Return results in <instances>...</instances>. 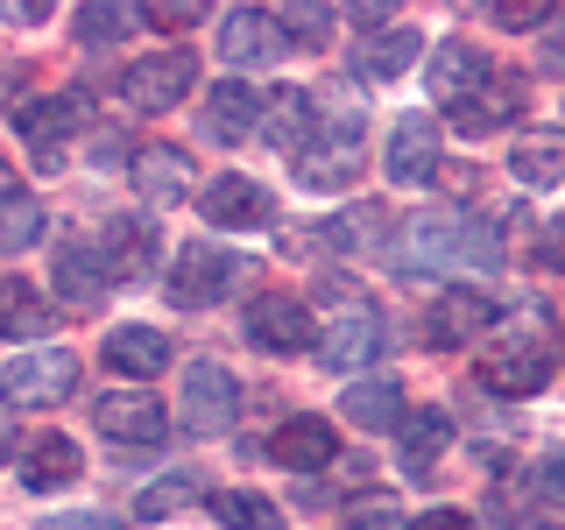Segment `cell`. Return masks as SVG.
<instances>
[{"mask_svg":"<svg viewBox=\"0 0 565 530\" xmlns=\"http://www.w3.org/2000/svg\"><path fill=\"white\" fill-rule=\"evenodd\" d=\"M191 85H199L191 50H156V57H135L128 71H120V99H128L135 114H163V106L191 99Z\"/></svg>","mask_w":565,"mask_h":530,"instance_id":"52a82bcc","label":"cell"},{"mask_svg":"<svg viewBox=\"0 0 565 530\" xmlns=\"http://www.w3.org/2000/svg\"><path fill=\"white\" fill-rule=\"evenodd\" d=\"M234 417H241V375L226 361H191L184 396H177V424L199 438H220Z\"/></svg>","mask_w":565,"mask_h":530,"instance_id":"277c9868","label":"cell"},{"mask_svg":"<svg viewBox=\"0 0 565 530\" xmlns=\"http://www.w3.org/2000/svg\"><path fill=\"white\" fill-rule=\"evenodd\" d=\"M128 163H135V184H141V199H149V205H177L191 191V156L184 149H163V141H156V149L128 156Z\"/></svg>","mask_w":565,"mask_h":530,"instance_id":"44dd1931","label":"cell"},{"mask_svg":"<svg viewBox=\"0 0 565 530\" xmlns=\"http://www.w3.org/2000/svg\"><path fill=\"white\" fill-rule=\"evenodd\" d=\"M0 332H22V340H35V332H50V311L35 305V297H29L14 276H0Z\"/></svg>","mask_w":565,"mask_h":530,"instance_id":"1f68e13d","label":"cell"},{"mask_svg":"<svg viewBox=\"0 0 565 530\" xmlns=\"http://www.w3.org/2000/svg\"><path fill=\"white\" fill-rule=\"evenodd\" d=\"M481 326H494V297L488 290H446L431 311V340L438 347H467Z\"/></svg>","mask_w":565,"mask_h":530,"instance_id":"7402d4cb","label":"cell"},{"mask_svg":"<svg viewBox=\"0 0 565 530\" xmlns=\"http://www.w3.org/2000/svg\"><path fill=\"white\" fill-rule=\"evenodd\" d=\"M78 474H85V453L71 446V438H35L29 459H22V481H29L35 495H50V488L78 481Z\"/></svg>","mask_w":565,"mask_h":530,"instance_id":"484cf974","label":"cell"},{"mask_svg":"<svg viewBox=\"0 0 565 530\" xmlns=\"http://www.w3.org/2000/svg\"><path fill=\"white\" fill-rule=\"evenodd\" d=\"M262 99H269V93H247L241 78H220V85H212V106H205V135H212V141L255 135V128H262Z\"/></svg>","mask_w":565,"mask_h":530,"instance_id":"ffe728a7","label":"cell"},{"mask_svg":"<svg viewBox=\"0 0 565 530\" xmlns=\"http://www.w3.org/2000/svg\"><path fill=\"white\" fill-rule=\"evenodd\" d=\"M43 530H120V517H99V509H71V517H50Z\"/></svg>","mask_w":565,"mask_h":530,"instance_id":"f35d334b","label":"cell"},{"mask_svg":"<svg viewBox=\"0 0 565 530\" xmlns=\"http://www.w3.org/2000/svg\"><path fill=\"white\" fill-rule=\"evenodd\" d=\"M509 170L523 184H565V135H523L509 149Z\"/></svg>","mask_w":565,"mask_h":530,"instance_id":"4316f807","label":"cell"},{"mask_svg":"<svg viewBox=\"0 0 565 530\" xmlns=\"http://www.w3.org/2000/svg\"><path fill=\"white\" fill-rule=\"evenodd\" d=\"M516 106H523V85H516V78H488L481 93H473L467 106H452L446 120H452L459 135H488V128H502V120L516 114Z\"/></svg>","mask_w":565,"mask_h":530,"instance_id":"d4e9b609","label":"cell"},{"mask_svg":"<svg viewBox=\"0 0 565 530\" xmlns=\"http://www.w3.org/2000/svg\"><path fill=\"white\" fill-rule=\"evenodd\" d=\"M128 29H135V8H114V0H93V8H78V43H85V50L120 43Z\"/></svg>","mask_w":565,"mask_h":530,"instance_id":"d6a6232c","label":"cell"},{"mask_svg":"<svg viewBox=\"0 0 565 530\" xmlns=\"http://www.w3.org/2000/svg\"><path fill=\"white\" fill-rule=\"evenodd\" d=\"M247 340L262 353H305V347H318V326H311V311L297 305V297L269 290V297L247 305Z\"/></svg>","mask_w":565,"mask_h":530,"instance_id":"9c48e42d","label":"cell"},{"mask_svg":"<svg viewBox=\"0 0 565 530\" xmlns=\"http://www.w3.org/2000/svg\"><path fill=\"white\" fill-rule=\"evenodd\" d=\"M382 170H388V184H431L438 177V120L431 114H396Z\"/></svg>","mask_w":565,"mask_h":530,"instance_id":"30bf717a","label":"cell"},{"mask_svg":"<svg viewBox=\"0 0 565 530\" xmlns=\"http://www.w3.org/2000/svg\"><path fill=\"white\" fill-rule=\"evenodd\" d=\"M99 255H106V276H114V283H135V276H141V262H149V226H141V220L114 226Z\"/></svg>","mask_w":565,"mask_h":530,"instance_id":"f546056e","label":"cell"},{"mask_svg":"<svg viewBox=\"0 0 565 530\" xmlns=\"http://www.w3.org/2000/svg\"><path fill=\"white\" fill-rule=\"evenodd\" d=\"M71 389H78V353L71 347H35L0 368V403L8 411H57Z\"/></svg>","mask_w":565,"mask_h":530,"instance_id":"3957f363","label":"cell"},{"mask_svg":"<svg viewBox=\"0 0 565 530\" xmlns=\"http://www.w3.org/2000/svg\"><path fill=\"white\" fill-rule=\"evenodd\" d=\"M199 212L212 226H226V234H247V226H269V191L255 177H212Z\"/></svg>","mask_w":565,"mask_h":530,"instance_id":"9a60e30c","label":"cell"},{"mask_svg":"<svg viewBox=\"0 0 565 530\" xmlns=\"http://www.w3.org/2000/svg\"><path fill=\"white\" fill-rule=\"evenodd\" d=\"M262 135H269L276 156H305L311 149V93L305 85H282V93L262 99Z\"/></svg>","mask_w":565,"mask_h":530,"instance_id":"ac0fdd59","label":"cell"},{"mask_svg":"<svg viewBox=\"0 0 565 530\" xmlns=\"http://www.w3.org/2000/svg\"><path fill=\"white\" fill-rule=\"evenodd\" d=\"M530 488H537V502L565 509V453H552V459H544V467H537V481H530Z\"/></svg>","mask_w":565,"mask_h":530,"instance_id":"d590c367","label":"cell"},{"mask_svg":"<svg viewBox=\"0 0 565 530\" xmlns=\"http://www.w3.org/2000/svg\"><path fill=\"white\" fill-rule=\"evenodd\" d=\"M382 347H388V326L367 297H353V305L332 311V326H318V361H326L332 375H353V368L382 361Z\"/></svg>","mask_w":565,"mask_h":530,"instance_id":"5b68a950","label":"cell"},{"mask_svg":"<svg viewBox=\"0 0 565 530\" xmlns=\"http://www.w3.org/2000/svg\"><path fill=\"white\" fill-rule=\"evenodd\" d=\"M424 78H431V99L452 114V106H467L473 93H481L494 71H488V57H481L473 43H438V50H431V71H424Z\"/></svg>","mask_w":565,"mask_h":530,"instance_id":"5bb4252c","label":"cell"},{"mask_svg":"<svg viewBox=\"0 0 565 530\" xmlns=\"http://www.w3.org/2000/svg\"><path fill=\"white\" fill-rule=\"evenodd\" d=\"M212 517H220L226 530H282V509L269 502V495H247V488H220L212 495Z\"/></svg>","mask_w":565,"mask_h":530,"instance_id":"f1b7e54d","label":"cell"},{"mask_svg":"<svg viewBox=\"0 0 565 530\" xmlns=\"http://www.w3.org/2000/svg\"><path fill=\"white\" fill-rule=\"evenodd\" d=\"M340 453V432H332V417H282L276 424V438H269V459H282V467H297V474H318L326 459Z\"/></svg>","mask_w":565,"mask_h":530,"instance_id":"2e32d148","label":"cell"},{"mask_svg":"<svg viewBox=\"0 0 565 530\" xmlns=\"http://www.w3.org/2000/svg\"><path fill=\"white\" fill-rule=\"evenodd\" d=\"M403 530H473L467 517H459V509H424L417 523H403Z\"/></svg>","mask_w":565,"mask_h":530,"instance_id":"60d3db41","label":"cell"},{"mask_svg":"<svg viewBox=\"0 0 565 530\" xmlns=\"http://www.w3.org/2000/svg\"><path fill=\"white\" fill-rule=\"evenodd\" d=\"M93 424L106 438H120V446H156L170 417H163V403H156L149 389H114V396L93 403Z\"/></svg>","mask_w":565,"mask_h":530,"instance_id":"4fadbf2b","label":"cell"},{"mask_svg":"<svg viewBox=\"0 0 565 530\" xmlns=\"http://www.w3.org/2000/svg\"><path fill=\"white\" fill-rule=\"evenodd\" d=\"M0 199H14V170H8V156H0Z\"/></svg>","mask_w":565,"mask_h":530,"instance_id":"7bdbcfd3","label":"cell"},{"mask_svg":"<svg viewBox=\"0 0 565 530\" xmlns=\"http://www.w3.org/2000/svg\"><path fill=\"white\" fill-rule=\"evenodd\" d=\"M544 71H565V14L552 22V35H544Z\"/></svg>","mask_w":565,"mask_h":530,"instance_id":"b9f144b4","label":"cell"},{"mask_svg":"<svg viewBox=\"0 0 565 530\" xmlns=\"http://www.w3.org/2000/svg\"><path fill=\"white\" fill-rule=\"evenodd\" d=\"M494 22H502V29H544V22H552V8H537V0H516V8H494Z\"/></svg>","mask_w":565,"mask_h":530,"instance_id":"8d00e7d4","label":"cell"},{"mask_svg":"<svg viewBox=\"0 0 565 530\" xmlns=\"http://www.w3.org/2000/svg\"><path fill=\"white\" fill-rule=\"evenodd\" d=\"M184 502H191V474H170V481H149V488H141L135 517L156 523V517H170V509H184Z\"/></svg>","mask_w":565,"mask_h":530,"instance_id":"836d02e7","label":"cell"},{"mask_svg":"<svg viewBox=\"0 0 565 530\" xmlns=\"http://www.w3.org/2000/svg\"><path fill=\"white\" fill-rule=\"evenodd\" d=\"M417 43L424 35L417 29H403V22H388V29H375L367 35V43H353V71H361V78H403V71L417 64Z\"/></svg>","mask_w":565,"mask_h":530,"instance_id":"d6986e66","label":"cell"},{"mask_svg":"<svg viewBox=\"0 0 565 530\" xmlns=\"http://www.w3.org/2000/svg\"><path fill=\"white\" fill-rule=\"evenodd\" d=\"M106 255L99 247H85V241H64L57 247V297H71V305H99V290H106Z\"/></svg>","mask_w":565,"mask_h":530,"instance_id":"603a6c76","label":"cell"},{"mask_svg":"<svg viewBox=\"0 0 565 530\" xmlns=\"http://www.w3.org/2000/svg\"><path fill=\"white\" fill-rule=\"evenodd\" d=\"M340 530H403V523H396V509H353Z\"/></svg>","mask_w":565,"mask_h":530,"instance_id":"ab89813d","label":"cell"},{"mask_svg":"<svg viewBox=\"0 0 565 530\" xmlns=\"http://www.w3.org/2000/svg\"><path fill=\"white\" fill-rule=\"evenodd\" d=\"M446 438H452V417L446 411H411V417H403V467L424 474L438 453H446Z\"/></svg>","mask_w":565,"mask_h":530,"instance_id":"83f0119b","label":"cell"},{"mask_svg":"<svg viewBox=\"0 0 565 530\" xmlns=\"http://www.w3.org/2000/svg\"><path fill=\"white\" fill-rule=\"evenodd\" d=\"M0 93H8V78H0Z\"/></svg>","mask_w":565,"mask_h":530,"instance_id":"f6af8a7d","label":"cell"},{"mask_svg":"<svg viewBox=\"0 0 565 530\" xmlns=\"http://www.w3.org/2000/svg\"><path fill=\"white\" fill-rule=\"evenodd\" d=\"M0 459H14V432H8V424H0Z\"/></svg>","mask_w":565,"mask_h":530,"instance_id":"ee69618b","label":"cell"},{"mask_svg":"<svg viewBox=\"0 0 565 530\" xmlns=\"http://www.w3.org/2000/svg\"><path fill=\"white\" fill-rule=\"evenodd\" d=\"M141 14H149L156 29H191V22H199L205 8H199V0H177V8H141Z\"/></svg>","mask_w":565,"mask_h":530,"instance_id":"74e56055","label":"cell"},{"mask_svg":"<svg viewBox=\"0 0 565 530\" xmlns=\"http://www.w3.org/2000/svg\"><path fill=\"white\" fill-rule=\"evenodd\" d=\"M43 241V205L35 199H0V255H22V247H35Z\"/></svg>","mask_w":565,"mask_h":530,"instance_id":"4dcf8cb0","label":"cell"},{"mask_svg":"<svg viewBox=\"0 0 565 530\" xmlns=\"http://www.w3.org/2000/svg\"><path fill=\"white\" fill-rule=\"evenodd\" d=\"M502 255V234L473 212H417L396 241H388V262L396 276H452V269H488Z\"/></svg>","mask_w":565,"mask_h":530,"instance_id":"6da1fadb","label":"cell"},{"mask_svg":"<svg viewBox=\"0 0 565 530\" xmlns=\"http://www.w3.org/2000/svg\"><path fill=\"white\" fill-rule=\"evenodd\" d=\"M340 411H347V424L388 432V424L403 417V382H396V375H367V382H353L347 396H340Z\"/></svg>","mask_w":565,"mask_h":530,"instance_id":"cb8c5ba5","label":"cell"},{"mask_svg":"<svg viewBox=\"0 0 565 530\" xmlns=\"http://www.w3.org/2000/svg\"><path fill=\"white\" fill-rule=\"evenodd\" d=\"M297 177H305L311 191H347L353 177H361V114H347L326 141H311L305 163H297Z\"/></svg>","mask_w":565,"mask_h":530,"instance_id":"7c38bea8","label":"cell"},{"mask_svg":"<svg viewBox=\"0 0 565 530\" xmlns=\"http://www.w3.org/2000/svg\"><path fill=\"white\" fill-rule=\"evenodd\" d=\"M14 120H22V135L35 141V170H57V163H64V156H57V149H64V135L93 120V99H85V93L29 99V106H22V114H14Z\"/></svg>","mask_w":565,"mask_h":530,"instance_id":"ba28073f","label":"cell"},{"mask_svg":"<svg viewBox=\"0 0 565 530\" xmlns=\"http://www.w3.org/2000/svg\"><path fill=\"white\" fill-rule=\"evenodd\" d=\"M276 22H282V35H305V43H318V35L332 29V8H282Z\"/></svg>","mask_w":565,"mask_h":530,"instance_id":"e575fe53","label":"cell"},{"mask_svg":"<svg viewBox=\"0 0 565 530\" xmlns=\"http://www.w3.org/2000/svg\"><path fill=\"white\" fill-rule=\"evenodd\" d=\"M241 276H247L241 255H226V247H212V241H191V247H177V262H170V305H184V311L220 305Z\"/></svg>","mask_w":565,"mask_h":530,"instance_id":"8992f818","label":"cell"},{"mask_svg":"<svg viewBox=\"0 0 565 530\" xmlns=\"http://www.w3.org/2000/svg\"><path fill=\"white\" fill-rule=\"evenodd\" d=\"M552 375H558V340L544 332L537 311H530V326H516V332H509V340L481 361V382L494 389V396H537Z\"/></svg>","mask_w":565,"mask_h":530,"instance_id":"7a4b0ae2","label":"cell"},{"mask_svg":"<svg viewBox=\"0 0 565 530\" xmlns=\"http://www.w3.org/2000/svg\"><path fill=\"white\" fill-rule=\"evenodd\" d=\"M220 57L255 71V64H276L282 57V22L269 8H226L220 14Z\"/></svg>","mask_w":565,"mask_h":530,"instance_id":"8fae6325","label":"cell"},{"mask_svg":"<svg viewBox=\"0 0 565 530\" xmlns=\"http://www.w3.org/2000/svg\"><path fill=\"white\" fill-rule=\"evenodd\" d=\"M106 361H114L128 382H149V375L170 368V332L163 326H114L106 332Z\"/></svg>","mask_w":565,"mask_h":530,"instance_id":"e0dca14e","label":"cell"}]
</instances>
